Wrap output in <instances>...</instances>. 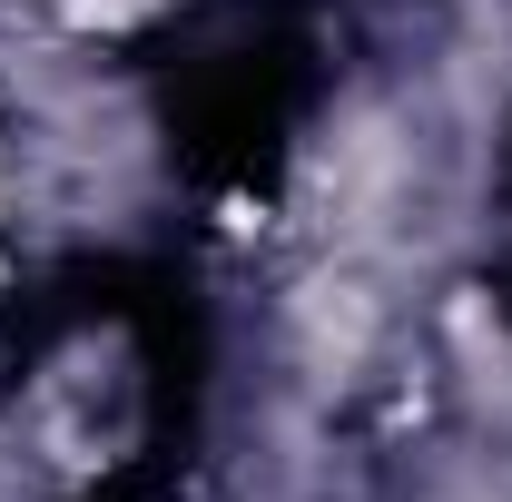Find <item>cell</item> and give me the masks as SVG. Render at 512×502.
<instances>
[{
    "label": "cell",
    "instance_id": "cell-1",
    "mask_svg": "<svg viewBox=\"0 0 512 502\" xmlns=\"http://www.w3.org/2000/svg\"><path fill=\"white\" fill-rule=\"evenodd\" d=\"M168 128L197 178H266L286 158V128L316 99V10L306 0H207L178 30Z\"/></svg>",
    "mask_w": 512,
    "mask_h": 502
}]
</instances>
